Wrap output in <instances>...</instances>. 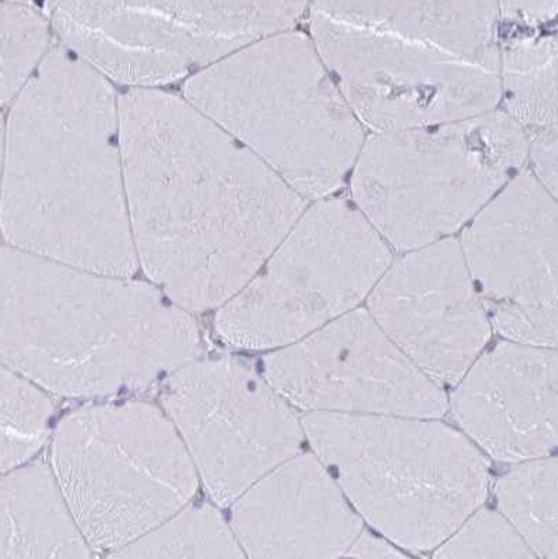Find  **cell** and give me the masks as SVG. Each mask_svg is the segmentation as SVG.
I'll return each instance as SVG.
<instances>
[{
  "label": "cell",
  "mask_w": 558,
  "mask_h": 559,
  "mask_svg": "<svg viewBox=\"0 0 558 559\" xmlns=\"http://www.w3.org/2000/svg\"><path fill=\"white\" fill-rule=\"evenodd\" d=\"M391 342L438 386H453L492 329L458 238L397 254L366 304Z\"/></svg>",
  "instance_id": "14"
},
{
  "label": "cell",
  "mask_w": 558,
  "mask_h": 559,
  "mask_svg": "<svg viewBox=\"0 0 558 559\" xmlns=\"http://www.w3.org/2000/svg\"><path fill=\"white\" fill-rule=\"evenodd\" d=\"M3 154H4V119H3L2 115H0V183H2Z\"/></svg>",
  "instance_id": "26"
},
{
  "label": "cell",
  "mask_w": 558,
  "mask_h": 559,
  "mask_svg": "<svg viewBox=\"0 0 558 559\" xmlns=\"http://www.w3.org/2000/svg\"><path fill=\"white\" fill-rule=\"evenodd\" d=\"M163 411L214 506L302 452L300 413L241 359H192L164 379Z\"/></svg>",
  "instance_id": "11"
},
{
  "label": "cell",
  "mask_w": 558,
  "mask_h": 559,
  "mask_svg": "<svg viewBox=\"0 0 558 559\" xmlns=\"http://www.w3.org/2000/svg\"><path fill=\"white\" fill-rule=\"evenodd\" d=\"M497 2H316L306 32L367 133L500 107Z\"/></svg>",
  "instance_id": "4"
},
{
  "label": "cell",
  "mask_w": 558,
  "mask_h": 559,
  "mask_svg": "<svg viewBox=\"0 0 558 559\" xmlns=\"http://www.w3.org/2000/svg\"><path fill=\"white\" fill-rule=\"evenodd\" d=\"M395 253L345 194L308 204L256 276L217 309L224 343L275 352L364 307Z\"/></svg>",
  "instance_id": "9"
},
{
  "label": "cell",
  "mask_w": 558,
  "mask_h": 559,
  "mask_svg": "<svg viewBox=\"0 0 558 559\" xmlns=\"http://www.w3.org/2000/svg\"><path fill=\"white\" fill-rule=\"evenodd\" d=\"M341 559H413L401 548L383 540L376 534L364 531L361 536L353 544L351 550Z\"/></svg>",
  "instance_id": "25"
},
{
  "label": "cell",
  "mask_w": 558,
  "mask_h": 559,
  "mask_svg": "<svg viewBox=\"0 0 558 559\" xmlns=\"http://www.w3.org/2000/svg\"><path fill=\"white\" fill-rule=\"evenodd\" d=\"M49 394L0 362V477L17 471L51 437Z\"/></svg>",
  "instance_id": "21"
},
{
  "label": "cell",
  "mask_w": 558,
  "mask_h": 559,
  "mask_svg": "<svg viewBox=\"0 0 558 559\" xmlns=\"http://www.w3.org/2000/svg\"><path fill=\"white\" fill-rule=\"evenodd\" d=\"M431 559H539L496 511L482 508Z\"/></svg>",
  "instance_id": "23"
},
{
  "label": "cell",
  "mask_w": 558,
  "mask_h": 559,
  "mask_svg": "<svg viewBox=\"0 0 558 559\" xmlns=\"http://www.w3.org/2000/svg\"><path fill=\"white\" fill-rule=\"evenodd\" d=\"M230 524L248 559H341L364 522L312 452H301L233 503Z\"/></svg>",
  "instance_id": "16"
},
{
  "label": "cell",
  "mask_w": 558,
  "mask_h": 559,
  "mask_svg": "<svg viewBox=\"0 0 558 559\" xmlns=\"http://www.w3.org/2000/svg\"><path fill=\"white\" fill-rule=\"evenodd\" d=\"M51 48L47 14L22 3H0V107L14 102Z\"/></svg>",
  "instance_id": "22"
},
{
  "label": "cell",
  "mask_w": 558,
  "mask_h": 559,
  "mask_svg": "<svg viewBox=\"0 0 558 559\" xmlns=\"http://www.w3.org/2000/svg\"><path fill=\"white\" fill-rule=\"evenodd\" d=\"M557 457L512 464L492 486L496 512L539 559H558Z\"/></svg>",
  "instance_id": "19"
},
{
  "label": "cell",
  "mask_w": 558,
  "mask_h": 559,
  "mask_svg": "<svg viewBox=\"0 0 558 559\" xmlns=\"http://www.w3.org/2000/svg\"><path fill=\"white\" fill-rule=\"evenodd\" d=\"M456 238L492 332L556 348L557 199L525 168Z\"/></svg>",
  "instance_id": "13"
},
{
  "label": "cell",
  "mask_w": 558,
  "mask_h": 559,
  "mask_svg": "<svg viewBox=\"0 0 558 559\" xmlns=\"http://www.w3.org/2000/svg\"><path fill=\"white\" fill-rule=\"evenodd\" d=\"M201 352L195 319L152 283L0 248V362L45 393L143 391Z\"/></svg>",
  "instance_id": "3"
},
{
  "label": "cell",
  "mask_w": 558,
  "mask_h": 559,
  "mask_svg": "<svg viewBox=\"0 0 558 559\" xmlns=\"http://www.w3.org/2000/svg\"><path fill=\"white\" fill-rule=\"evenodd\" d=\"M0 229L9 247L84 271L133 277L119 97L58 44L4 122Z\"/></svg>",
  "instance_id": "2"
},
{
  "label": "cell",
  "mask_w": 558,
  "mask_h": 559,
  "mask_svg": "<svg viewBox=\"0 0 558 559\" xmlns=\"http://www.w3.org/2000/svg\"><path fill=\"white\" fill-rule=\"evenodd\" d=\"M500 107L523 131L558 124V2H500Z\"/></svg>",
  "instance_id": "17"
},
{
  "label": "cell",
  "mask_w": 558,
  "mask_h": 559,
  "mask_svg": "<svg viewBox=\"0 0 558 559\" xmlns=\"http://www.w3.org/2000/svg\"><path fill=\"white\" fill-rule=\"evenodd\" d=\"M308 4L57 3L47 17L61 45L109 82L158 90L300 27Z\"/></svg>",
  "instance_id": "10"
},
{
  "label": "cell",
  "mask_w": 558,
  "mask_h": 559,
  "mask_svg": "<svg viewBox=\"0 0 558 559\" xmlns=\"http://www.w3.org/2000/svg\"><path fill=\"white\" fill-rule=\"evenodd\" d=\"M48 464L0 477V559H94Z\"/></svg>",
  "instance_id": "18"
},
{
  "label": "cell",
  "mask_w": 558,
  "mask_h": 559,
  "mask_svg": "<svg viewBox=\"0 0 558 559\" xmlns=\"http://www.w3.org/2000/svg\"><path fill=\"white\" fill-rule=\"evenodd\" d=\"M262 377L306 414L441 418L446 391L381 331L366 307L268 353Z\"/></svg>",
  "instance_id": "12"
},
{
  "label": "cell",
  "mask_w": 558,
  "mask_h": 559,
  "mask_svg": "<svg viewBox=\"0 0 558 559\" xmlns=\"http://www.w3.org/2000/svg\"><path fill=\"white\" fill-rule=\"evenodd\" d=\"M526 162V133L501 109L368 133L347 198L397 257L460 236Z\"/></svg>",
  "instance_id": "7"
},
{
  "label": "cell",
  "mask_w": 558,
  "mask_h": 559,
  "mask_svg": "<svg viewBox=\"0 0 558 559\" xmlns=\"http://www.w3.org/2000/svg\"><path fill=\"white\" fill-rule=\"evenodd\" d=\"M302 428L361 521L401 550L435 551L491 491L488 459L440 418L306 414Z\"/></svg>",
  "instance_id": "6"
},
{
  "label": "cell",
  "mask_w": 558,
  "mask_h": 559,
  "mask_svg": "<svg viewBox=\"0 0 558 559\" xmlns=\"http://www.w3.org/2000/svg\"><path fill=\"white\" fill-rule=\"evenodd\" d=\"M183 98L308 203L345 191L368 134L300 27L195 74Z\"/></svg>",
  "instance_id": "5"
},
{
  "label": "cell",
  "mask_w": 558,
  "mask_h": 559,
  "mask_svg": "<svg viewBox=\"0 0 558 559\" xmlns=\"http://www.w3.org/2000/svg\"><path fill=\"white\" fill-rule=\"evenodd\" d=\"M119 129L139 267L183 311L222 308L310 203L176 94L129 90Z\"/></svg>",
  "instance_id": "1"
},
{
  "label": "cell",
  "mask_w": 558,
  "mask_h": 559,
  "mask_svg": "<svg viewBox=\"0 0 558 559\" xmlns=\"http://www.w3.org/2000/svg\"><path fill=\"white\" fill-rule=\"evenodd\" d=\"M108 559H248L218 509L191 503L139 540Z\"/></svg>",
  "instance_id": "20"
},
{
  "label": "cell",
  "mask_w": 558,
  "mask_h": 559,
  "mask_svg": "<svg viewBox=\"0 0 558 559\" xmlns=\"http://www.w3.org/2000/svg\"><path fill=\"white\" fill-rule=\"evenodd\" d=\"M526 169L536 181L557 199L558 191V124L526 131Z\"/></svg>",
  "instance_id": "24"
},
{
  "label": "cell",
  "mask_w": 558,
  "mask_h": 559,
  "mask_svg": "<svg viewBox=\"0 0 558 559\" xmlns=\"http://www.w3.org/2000/svg\"><path fill=\"white\" fill-rule=\"evenodd\" d=\"M460 431L486 457L518 464L553 456L558 439L556 348L501 341L448 397Z\"/></svg>",
  "instance_id": "15"
},
{
  "label": "cell",
  "mask_w": 558,
  "mask_h": 559,
  "mask_svg": "<svg viewBox=\"0 0 558 559\" xmlns=\"http://www.w3.org/2000/svg\"><path fill=\"white\" fill-rule=\"evenodd\" d=\"M49 472L94 551L139 540L193 503L199 478L163 408L90 404L55 427Z\"/></svg>",
  "instance_id": "8"
}]
</instances>
